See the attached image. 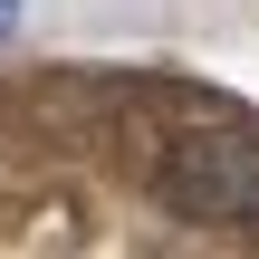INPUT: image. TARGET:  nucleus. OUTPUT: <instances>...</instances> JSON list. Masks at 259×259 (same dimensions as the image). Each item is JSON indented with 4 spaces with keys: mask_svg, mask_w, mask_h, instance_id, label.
<instances>
[{
    "mask_svg": "<svg viewBox=\"0 0 259 259\" xmlns=\"http://www.w3.org/2000/svg\"><path fill=\"white\" fill-rule=\"evenodd\" d=\"M19 19H29V0H0V38H10V29H19Z\"/></svg>",
    "mask_w": 259,
    "mask_h": 259,
    "instance_id": "2",
    "label": "nucleus"
},
{
    "mask_svg": "<svg viewBox=\"0 0 259 259\" xmlns=\"http://www.w3.org/2000/svg\"><path fill=\"white\" fill-rule=\"evenodd\" d=\"M163 202L211 231H259V125H192L163 144Z\"/></svg>",
    "mask_w": 259,
    "mask_h": 259,
    "instance_id": "1",
    "label": "nucleus"
}]
</instances>
